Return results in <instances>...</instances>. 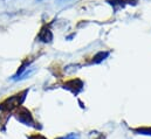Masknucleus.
<instances>
[{"instance_id":"nucleus-1","label":"nucleus","mask_w":151,"mask_h":139,"mask_svg":"<svg viewBox=\"0 0 151 139\" xmlns=\"http://www.w3.org/2000/svg\"><path fill=\"white\" fill-rule=\"evenodd\" d=\"M26 94H27V90H25V91L21 92V94L13 95V96L6 98V100L0 104V110H1V111H12V110H14L15 107L20 106L21 103L24 102L25 97H26V96H25Z\"/></svg>"},{"instance_id":"nucleus-2","label":"nucleus","mask_w":151,"mask_h":139,"mask_svg":"<svg viewBox=\"0 0 151 139\" xmlns=\"http://www.w3.org/2000/svg\"><path fill=\"white\" fill-rule=\"evenodd\" d=\"M15 117L20 123H22L25 125H33V123H34L31 112L25 107H20L18 110V112L15 113Z\"/></svg>"},{"instance_id":"nucleus-3","label":"nucleus","mask_w":151,"mask_h":139,"mask_svg":"<svg viewBox=\"0 0 151 139\" xmlns=\"http://www.w3.org/2000/svg\"><path fill=\"white\" fill-rule=\"evenodd\" d=\"M38 39H39V41H41V42H43V43H49V42H52V40H53V33H52V31H50L48 27H43V28L40 31V33H39Z\"/></svg>"},{"instance_id":"nucleus-4","label":"nucleus","mask_w":151,"mask_h":139,"mask_svg":"<svg viewBox=\"0 0 151 139\" xmlns=\"http://www.w3.org/2000/svg\"><path fill=\"white\" fill-rule=\"evenodd\" d=\"M35 70H37V68H35V67H32V66H31V67L26 70L25 72H22V74H21V75H20L18 78H17V81H22V80L28 78L29 76H32V75L35 72Z\"/></svg>"},{"instance_id":"nucleus-5","label":"nucleus","mask_w":151,"mask_h":139,"mask_svg":"<svg viewBox=\"0 0 151 139\" xmlns=\"http://www.w3.org/2000/svg\"><path fill=\"white\" fill-rule=\"evenodd\" d=\"M60 139H80V136L78 135H75V133H70V135H68V136H66V137H62V138Z\"/></svg>"},{"instance_id":"nucleus-6","label":"nucleus","mask_w":151,"mask_h":139,"mask_svg":"<svg viewBox=\"0 0 151 139\" xmlns=\"http://www.w3.org/2000/svg\"><path fill=\"white\" fill-rule=\"evenodd\" d=\"M75 0H56V4L58 5H61V4H67V2H73Z\"/></svg>"},{"instance_id":"nucleus-7","label":"nucleus","mask_w":151,"mask_h":139,"mask_svg":"<svg viewBox=\"0 0 151 139\" xmlns=\"http://www.w3.org/2000/svg\"><path fill=\"white\" fill-rule=\"evenodd\" d=\"M38 1H42V0H38Z\"/></svg>"}]
</instances>
